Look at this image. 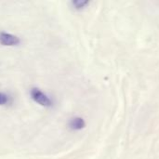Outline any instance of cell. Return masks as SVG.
<instances>
[{
    "label": "cell",
    "mask_w": 159,
    "mask_h": 159,
    "mask_svg": "<svg viewBox=\"0 0 159 159\" xmlns=\"http://www.w3.org/2000/svg\"><path fill=\"white\" fill-rule=\"evenodd\" d=\"M20 42V38L16 35H13L11 34H7L5 32H0V44L3 46H17Z\"/></svg>",
    "instance_id": "obj_2"
},
{
    "label": "cell",
    "mask_w": 159,
    "mask_h": 159,
    "mask_svg": "<svg viewBox=\"0 0 159 159\" xmlns=\"http://www.w3.org/2000/svg\"><path fill=\"white\" fill-rule=\"evenodd\" d=\"M7 102H8V97L6 94L0 92V105H5L7 103Z\"/></svg>",
    "instance_id": "obj_5"
},
{
    "label": "cell",
    "mask_w": 159,
    "mask_h": 159,
    "mask_svg": "<svg viewBox=\"0 0 159 159\" xmlns=\"http://www.w3.org/2000/svg\"><path fill=\"white\" fill-rule=\"evenodd\" d=\"M85 126H86V123H85L84 119L81 117H74L69 122L70 129H74V130H80V129H84Z\"/></svg>",
    "instance_id": "obj_3"
},
{
    "label": "cell",
    "mask_w": 159,
    "mask_h": 159,
    "mask_svg": "<svg viewBox=\"0 0 159 159\" xmlns=\"http://www.w3.org/2000/svg\"><path fill=\"white\" fill-rule=\"evenodd\" d=\"M89 1L88 0H74L72 2L73 6L76 8V9H82L84 8L87 5H89Z\"/></svg>",
    "instance_id": "obj_4"
},
{
    "label": "cell",
    "mask_w": 159,
    "mask_h": 159,
    "mask_svg": "<svg viewBox=\"0 0 159 159\" xmlns=\"http://www.w3.org/2000/svg\"><path fill=\"white\" fill-rule=\"evenodd\" d=\"M30 93H31L32 99L35 102H37L38 104H40L42 106H45V107H50L52 105L51 100L46 94H44L40 89H38L36 88H33L31 89Z\"/></svg>",
    "instance_id": "obj_1"
}]
</instances>
